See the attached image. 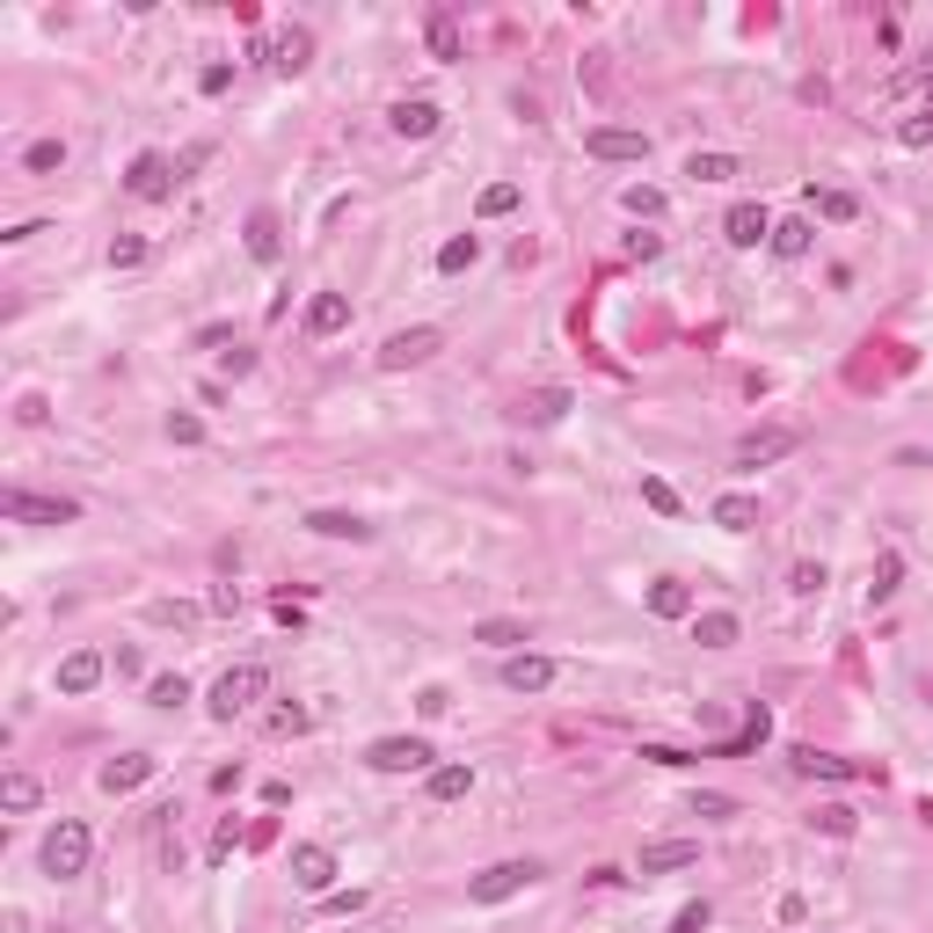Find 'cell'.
Listing matches in <instances>:
<instances>
[{
    "mask_svg": "<svg viewBox=\"0 0 933 933\" xmlns=\"http://www.w3.org/2000/svg\"><path fill=\"white\" fill-rule=\"evenodd\" d=\"M88 846H96L88 824H80V817H59V824L45 832V875L51 883H74L80 868H88Z\"/></svg>",
    "mask_w": 933,
    "mask_h": 933,
    "instance_id": "7a4b0ae2",
    "label": "cell"
},
{
    "mask_svg": "<svg viewBox=\"0 0 933 933\" xmlns=\"http://www.w3.org/2000/svg\"><path fill=\"white\" fill-rule=\"evenodd\" d=\"M124 190L139 197V204L175 197V161H169V153H139V161H132V175H124Z\"/></svg>",
    "mask_w": 933,
    "mask_h": 933,
    "instance_id": "30bf717a",
    "label": "cell"
},
{
    "mask_svg": "<svg viewBox=\"0 0 933 933\" xmlns=\"http://www.w3.org/2000/svg\"><path fill=\"white\" fill-rule=\"evenodd\" d=\"M722 234H730V248H759V241H773V212L766 204H730V220H722Z\"/></svg>",
    "mask_w": 933,
    "mask_h": 933,
    "instance_id": "8fae6325",
    "label": "cell"
},
{
    "mask_svg": "<svg viewBox=\"0 0 933 933\" xmlns=\"http://www.w3.org/2000/svg\"><path fill=\"white\" fill-rule=\"evenodd\" d=\"M438 350H445L438 328H401V336H387V344H380V365H387V372H409V365H431Z\"/></svg>",
    "mask_w": 933,
    "mask_h": 933,
    "instance_id": "9c48e42d",
    "label": "cell"
},
{
    "mask_svg": "<svg viewBox=\"0 0 933 933\" xmlns=\"http://www.w3.org/2000/svg\"><path fill=\"white\" fill-rule=\"evenodd\" d=\"M263 730H271V737H299V730H307V708H299V700H285V708H271V722H263Z\"/></svg>",
    "mask_w": 933,
    "mask_h": 933,
    "instance_id": "60d3db41",
    "label": "cell"
},
{
    "mask_svg": "<svg viewBox=\"0 0 933 933\" xmlns=\"http://www.w3.org/2000/svg\"><path fill=\"white\" fill-rule=\"evenodd\" d=\"M96 679H102V657H96V649H74V657L59 663V693H96Z\"/></svg>",
    "mask_w": 933,
    "mask_h": 933,
    "instance_id": "7402d4cb",
    "label": "cell"
},
{
    "mask_svg": "<svg viewBox=\"0 0 933 933\" xmlns=\"http://www.w3.org/2000/svg\"><path fill=\"white\" fill-rule=\"evenodd\" d=\"M642 759L649 766H693V751H679V744H642Z\"/></svg>",
    "mask_w": 933,
    "mask_h": 933,
    "instance_id": "7dc6e473",
    "label": "cell"
},
{
    "mask_svg": "<svg viewBox=\"0 0 933 933\" xmlns=\"http://www.w3.org/2000/svg\"><path fill=\"white\" fill-rule=\"evenodd\" d=\"M416 708H423V714H445V708H452V693H445V686H423Z\"/></svg>",
    "mask_w": 933,
    "mask_h": 933,
    "instance_id": "db71d44e",
    "label": "cell"
},
{
    "mask_svg": "<svg viewBox=\"0 0 933 933\" xmlns=\"http://www.w3.org/2000/svg\"><path fill=\"white\" fill-rule=\"evenodd\" d=\"M737 635H744L737 613H700V620H693V642H700V649H730Z\"/></svg>",
    "mask_w": 933,
    "mask_h": 933,
    "instance_id": "484cf974",
    "label": "cell"
},
{
    "mask_svg": "<svg viewBox=\"0 0 933 933\" xmlns=\"http://www.w3.org/2000/svg\"><path fill=\"white\" fill-rule=\"evenodd\" d=\"M220 365H226V380H248V372H256V350H241V344H234V350L220 358Z\"/></svg>",
    "mask_w": 933,
    "mask_h": 933,
    "instance_id": "f907efd6",
    "label": "cell"
},
{
    "mask_svg": "<svg viewBox=\"0 0 933 933\" xmlns=\"http://www.w3.org/2000/svg\"><path fill=\"white\" fill-rule=\"evenodd\" d=\"M708 919H714L708 905H686V911H679V926H671V933H708Z\"/></svg>",
    "mask_w": 933,
    "mask_h": 933,
    "instance_id": "f5cc1de1",
    "label": "cell"
},
{
    "mask_svg": "<svg viewBox=\"0 0 933 933\" xmlns=\"http://www.w3.org/2000/svg\"><path fill=\"white\" fill-rule=\"evenodd\" d=\"M293 883L328 897V890H336V854H328V846H293Z\"/></svg>",
    "mask_w": 933,
    "mask_h": 933,
    "instance_id": "7c38bea8",
    "label": "cell"
},
{
    "mask_svg": "<svg viewBox=\"0 0 933 933\" xmlns=\"http://www.w3.org/2000/svg\"><path fill=\"white\" fill-rule=\"evenodd\" d=\"M693 817H714V824H722V817H737V803H730V795H693Z\"/></svg>",
    "mask_w": 933,
    "mask_h": 933,
    "instance_id": "f6af8a7d",
    "label": "cell"
},
{
    "mask_svg": "<svg viewBox=\"0 0 933 933\" xmlns=\"http://www.w3.org/2000/svg\"><path fill=\"white\" fill-rule=\"evenodd\" d=\"M620 204H627L635 220H663V190H649V183H627V190H620Z\"/></svg>",
    "mask_w": 933,
    "mask_h": 933,
    "instance_id": "836d02e7",
    "label": "cell"
},
{
    "mask_svg": "<svg viewBox=\"0 0 933 933\" xmlns=\"http://www.w3.org/2000/svg\"><path fill=\"white\" fill-rule=\"evenodd\" d=\"M37 795H45V787L29 781V773H8V781H0V803H8L15 817H23V810H37Z\"/></svg>",
    "mask_w": 933,
    "mask_h": 933,
    "instance_id": "d6a6232c",
    "label": "cell"
},
{
    "mask_svg": "<svg viewBox=\"0 0 933 933\" xmlns=\"http://www.w3.org/2000/svg\"><path fill=\"white\" fill-rule=\"evenodd\" d=\"M787 590H795V598H817V590H824V562H795Z\"/></svg>",
    "mask_w": 933,
    "mask_h": 933,
    "instance_id": "7bdbcfd3",
    "label": "cell"
},
{
    "mask_svg": "<svg viewBox=\"0 0 933 933\" xmlns=\"http://www.w3.org/2000/svg\"><path fill=\"white\" fill-rule=\"evenodd\" d=\"M642 503H649L657 518H679V489H671V482H657V474L642 482Z\"/></svg>",
    "mask_w": 933,
    "mask_h": 933,
    "instance_id": "ab89813d",
    "label": "cell"
},
{
    "mask_svg": "<svg viewBox=\"0 0 933 933\" xmlns=\"http://www.w3.org/2000/svg\"><path fill=\"white\" fill-rule=\"evenodd\" d=\"M649 613H657V620H686L693 613V590L679 584V576H663V584H649Z\"/></svg>",
    "mask_w": 933,
    "mask_h": 933,
    "instance_id": "cb8c5ba5",
    "label": "cell"
},
{
    "mask_svg": "<svg viewBox=\"0 0 933 933\" xmlns=\"http://www.w3.org/2000/svg\"><path fill=\"white\" fill-rule=\"evenodd\" d=\"M540 883V860H496V868H482L474 883H467V897L474 905H503V897H518V890Z\"/></svg>",
    "mask_w": 933,
    "mask_h": 933,
    "instance_id": "3957f363",
    "label": "cell"
},
{
    "mask_svg": "<svg viewBox=\"0 0 933 933\" xmlns=\"http://www.w3.org/2000/svg\"><path fill=\"white\" fill-rule=\"evenodd\" d=\"M248 256H256V263H277V256H285V226H277V212H248Z\"/></svg>",
    "mask_w": 933,
    "mask_h": 933,
    "instance_id": "2e32d148",
    "label": "cell"
},
{
    "mask_svg": "<svg viewBox=\"0 0 933 933\" xmlns=\"http://www.w3.org/2000/svg\"><path fill=\"white\" fill-rule=\"evenodd\" d=\"M321 905L336 911V919H350V911H365V890H328V897H321Z\"/></svg>",
    "mask_w": 933,
    "mask_h": 933,
    "instance_id": "bcb514c9",
    "label": "cell"
},
{
    "mask_svg": "<svg viewBox=\"0 0 933 933\" xmlns=\"http://www.w3.org/2000/svg\"><path fill=\"white\" fill-rule=\"evenodd\" d=\"M795 773L803 781H883V766L838 759V751H817V744H795Z\"/></svg>",
    "mask_w": 933,
    "mask_h": 933,
    "instance_id": "5b68a950",
    "label": "cell"
},
{
    "mask_svg": "<svg viewBox=\"0 0 933 933\" xmlns=\"http://www.w3.org/2000/svg\"><path fill=\"white\" fill-rule=\"evenodd\" d=\"M431 759H438V751H431L423 737H380V744L365 751L372 773H431Z\"/></svg>",
    "mask_w": 933,
    "mask_h": 933,
    "instance_id": "8992f818",
    "label": "cell"
},
{
    "mask_svg": "<svg viewBox=\"0 0 933 933\" xmlns=\"http://www.w3.org/2000/svg\"><path fill=\"white\" fill-rule=\"evenodd\" d=\"M147 700H153V708H183V700H190V679L169 671V679H153V686H147Z\"/></svg>",
    "mask_w": 933,
    "mask_h": 933,
    "instance_id": "8d00e7d4",
    "label": "cell"
},
{
    "mask_svg": "<svg viewBox=\"0 0 933 933\" xmlns=\"http://www.w3.org/2000/svg\"><path fill=\"white\" fill-rule=\"evenodd\" d=\"M307 59H314V37H307V29H277L271 37V66L277 74H307Z\"/></svg>",
    "mask_w": 933,
    "mask_h": 933,
    "instance_id": "d6986e66",
    "label": "cell"
},
{
    "mask_svg": "<svg viewBox=\"0 0 933 933\" xmlns=\"http://www.w3.org/2000/svg\"><path fill=\"white\" fill-rule=\"evenodd\" d=\"M518 416H525V423H562V416H569V387H540V394H525V401H518Z\"/></svg>",
    "mask_w": 933,
    "mask_h": 933,
    "instance_id": "d4e9b609",
    "label": "cell"
},
{
    "mask_svg": "<svg viewBox=\"0 0 933 933\" xmlns=\"http://www.w3.org/2000/svg\"><path fill=\"white\" fill-rule=\"evenodd\" d=\"M714 525H722V533H751V525H759V503H751V496H714Z\"/></svg>",
    "mask_w": 933,
    "mask_h": 933,
    "instance_id": "4316f807",
    "label": "cell"
},
{
    "mask_svg": "<svg viewBox=\"0 0 933 933\" xmlns=\"http://www.w3.org/2000/svg\"><path fill=\"white\" fill-rule=\"evenodd\" d=\"M153 620H161V627H190L197 606H183V598H161V606H153Z\"/></svg>",
    "mask_w": 933,
    "mask_h": 933,
    "instance_id": "ee69618b",
    "label": "cell"
},
{
    "mask_svg": "<svg viewBox=\"0 0 933 933\" xmlns=\"http://www.w3.org/2000/svg\"><path fill=\"white\" fill-rule=\"evenodd\" d=\"M518 183H489V190H482V220H503V212H518Z\"/></svg>",
    "mask_w": 933,
    "mask_h": 933,
    "instance_id": "74e56055",
    "label": "cell"
},
{
    "mask_svg": "<svg viewBox=\"0 0 933 933\" xmlns=\"http://www.w3.org/2000/svg\"><path fill=\"white\" fill-rule=\"evenodd\" d=\"M817 824H824L832 838H854V810H817Z\"/></svg>",
    "mask_w": 933,
    "mask_h": 933,
    "instance_id": "816d5d0a",
    "label": "cell"
},
{
    "mask_svg": "<svg viewBox=\"0 0 933 933\" xmlns=\"http://www.w3.org/2000/svg\"><path fill=\"white\" fill-rule=\"evenodd\" d=\"M23 169L29 175H59V169H66V147H59V139H37V147L23 153Z\"/></svg>",
    "mask_w": 933,
    "mask_h": 933,
    "instance_id": "d590c367",
    "label": "cell"
},
{
    "mask_svg": "<svg viewBox=\"0 0 933 933\" xmlns=\"http://www.w3.org/2000/svg\"><path fill=\"white\" fill-rule=\"evenodd\" d=\"M686 175H693V183H737V175H744V161H737V153H693V161H686Z\"/></svg>",
    "mask_w": 933,
    "mask_h": 933,
    "instance_id": "83f0119b",
    "label": "cell"
},
{
    "mask_svg": "<svg viewBox=\"0 0 933 933\" xmlns=\"http://www.w3.org/2000/svg\"><path fill=\"white\" fill-rule=\"evenodd\" d=\"M897 576H905V555H897V547H883V555H875V569H868V606H890V598H897Z\"/></svg>",
    "mask_w": 933,
    "mask_h": 933,
    "instance_id": "44dd1931",
    "label": "cell"
},
{
    "mask_svg": "<svg viewBox=\"0 0 933 933\" xmlns=\"http://www.w3.org/2000/svg\"><path fill=\"white\" fill-rule=\"evenodd\" d=\"M810 204L824 212L832 226H846V220H860V197L854 190H810Z\"/></svg>",
    "mask_w": 933,
    "mask_h": 933,
    "instance_id": "1f68e13d",
    "label": "cell"
},
{
    "mask_svg": "<svg viewBox=\"0 0 933 933\" xmlns=\"http://www.w3.org/2000/svg\"><path fill=\"white\" fill-rule=\"evenodd\" d=\"M584 153L590 161H649V132H635V124H598V132H584Z\"/></svg>",
    "mask_w": 933,
    "mask_h": 933,
    "instance_id": "ba28073f",
    "label": "cell"
},
{
    "mask_svg": "<svg viewBox=\"0 0 933 933\" xmlns=\"http://www.w3.org/2000/svg\"><path fill=\"white\" fill-rule=\"evenodd\" d=\"M773 256H781V263H803V256H810V220H773Z\"/></svg>",
    "mask_w": 933,
    "mask_h": 933,
    "instance_id": "603a6c76",
    "label": "cell"
},
{
    "mask_svg": "<svg viewBox=\"0 0 933 933\" xmlns=\"http://www.w3.org/2000/svg\"><path fill=\"white\" fill-rule=\"evenodd\" d=\"M803 445V431L795 423H766V431H744L737 438V467H773V460H787Z\"/></svg>",
    "mask_w": 933,
    "mask_h": 933,
    "instance_id": "52a82bcc",
    "label": "cell"
},
{
    "mask_svg": "<svg viewBox=\"0 0 933 933\" xmlns=\"http://www.w3.org/2000/svg\"><path fill=\"white\" fill-rule=\"evenodd\" d=\"M271 693V663H234V671H220V686H212V722H234V714H248L256 700Z\"/></svg>",
    "mask_w": 933,
    "mask_h": 933,
    "instance_id": "6da1fadb",
    "label": "cell"
},
{
    "mask_svg": "<svg viewBox=\"0 0 933 933\" xmlns=\"http://www.w3.org/2000/svg\"><path fill=\"white\" fill-rule=\"evenodd\" d=\"M387 124L401 132V139H431V132L445 124V110H438V102H423V96H401V102L387 110Z\"/></svg>",
    "mask_w": 933,
    "mask_h": 933,
    "instance_id": "4fadbf2b",
    "label": "cell"
},
{
    "mask_svg": "<svg viewBox=\"0 0 933 933\" xmlns=\"http://www.w3.org/2000/svg\"><path fill=\"white\" fill-rule=\"evenodd\" d=\"M474 787V766H431V803H460Z\"/></svg>",
    "mask_w": 933,
    "mask_h": 933,
    "instance_id": "f1b7e54d",
    "label": "cell"
},
{
    "mask_svg": "<svg viewBox=\"0 0 933 933\" xmlns=\"http://www.w3.org/2000/svg\"><path fill=\"white\" fill-rule=\"evenodd\" d=\"M474 642H489V649H518V642H525V620H482Z\"/></svg>",
    "mask_w": 933,
    "mask_h": 933,
    "instance_id": "e575fe53",
    "label": "cell"
},
{
    "mask_svg": "<svg viewBox=\"0 0 933 933\" xmlns=\"http://www.w3.org/2000/svg\"><path fill=\"white\" fill-rule=\"evenodd\" d=\"M234 846H241V824L226 817L220 832H212V846H204V860H212V868H226V860H234Z\"/></svg>",
    "mask_w": 933,
    "mask_h": 933,
    "instance_id": "b9f144b4",
    "label": "cell"
},
{
    "mask_svg": "<svg viewBox=\"0 0 933 933\" xmlns=\"http://www.w3.org/2000/svg\"><path fill=\"white\" fill-rule=\"evenodd\" d=\"M307 533H321V540H372V525L358 511H307Z\"/></svg>",
    "mask_w": 933,
    "mask_h": 933,
    "instance_id": "ffe728a7",
    "label": "cell"
},
{
    "mask_svg": "<svg viewBox=\"0 0 933 933\" xmlns=\"http://www.w3.org/2000/svg\"><path fill=\"white\" fill-rule=\"evenodd\" d=\"M139 263H147V241H139V234H117V241H110V271H139Z\"/></svg>",
    "mask_w": 933,
    "mask_h": 933,
    "instance_id": "f35d334b",
    "label": "cell"
},
{
    "mask_svg": "<svg viewBox=\"0 0 933 933\" xmlns=\"http://www.w3.org/2000/svg\"><path fill=\"white\" fill-rule=\"evenodd\" d=\"M169 438H175V445H197V438H204V423L183 409V416H169Z\"/></svg>",
    "mask_w": 933,
    "mask_h": 933,
    "instance_id": "c3c4849f",
    "label": "cell"
},
{
    "mask_svg": "<svg viewBox=\"0 0 933 933\" xmlns=\"http://www.w3.org/2000/svg\"><path fill=\"white\" fill-rule=\"evenodd\" d=\"M474 256H482V241H474V234H452V241L438 248V271L460 277V271H474Z\"/></svg>",
    "mask_w": 933,
    "mask_h": 933,
    "instance_id": "4dcf8cb0",
    "label": "cell"
},
{
    "mask_svg": "<svg viewBox=\"0 0 933 933\" xmlns=\"http://www.w3.org/2000/svg\"><path fill=\"white\" fill-rule=\"evenodd\" d=\"M197 88H204V96H226V88H234V66H204Z\"/></svg>",
    "mask_w": 933,
    "mask_h": 933,
    "instance_id": "681fc988",
    "label": "cell"
},
{
    "mask_svg": "<svg viewBox=\"0 0 933 933\" xmlns=\"http://www.w3.org/2000/svg\"><path fill=\"white\" fill-rule=\"evenodd\" d=\"M423 37H431V59H460V23H452L445 8H431V23H423Z\"/></svg>",
    "mask_w": 933,
    "mask_h": 933,
    "instance_id": "f546056e",
    "label": "cell"
},
{
    "mask_svg": "<svg viewBox=\"0 0 933 933\" xmlns=\"http://www.w3.org/2000/svg\"><path fill=\"white\" fill-rule=\"evenodd\" d=\"M153 751H124V759H110L102 766V795H132V787H147L153 781Z\"/></svg>",
    "mask_w": 933,
    "mask_h": 933,
    "instance_id": "5bb4252c",
    "label": "cell"
},
{
    "mask_svg": "<svg viewBox=\"0 0 933 933\" xmlns=\"http://www.w3.org/2000/svg\"><path fill=\"white\" fill-rule=\"evenodd\" d=\"M350 328V299L344 293H314V307H307V336H344Z\"/></svg>",
    "mask_w": 933,
    "mask_h": 933,
    "instance_id": "ac0fdd59",
    "label": "cell"
},
{
    "mask_svg": "<svg viewBox=\"0 0 933 933\" xmlns=\"http://www.w3.org/2000/svg\"><path fill=\"white\" fill-rule=\"evenodd\" d=\"M555 679H562V663H555V657H511V663H503V686H511V693H547Z\"/></svg>",
    "mask_w": 933,
    "mask_h": 933,
    "instance_id": "9a60e30c",
    "label": "cell"
},
{
    "mask_svg": "<svg viewBox=\"0 0 933 933\" xmlns=\"http://www.w3.org/2000/svg\"><path fill=\"white\" fill-rule=\"evenodd\" d=\"M700 846L693 838H657V846H642V875H671V868H693Z\"/></svg>",
    "mask_w": 933,
    "mask_h": 933,
    "instance_id": "e0dca14e",
    "label": "cell"
},
{
    "mask_svg": "<svg viewBox=\"0 0 933 933\" xmlns=\"http://www.w3.org/2000/svg\"><path fill=\"white\" fill-rule=\"evenodd\" d=\"M0 518H15V525H74L80 503H74V496H29V489H8V496H0Z\"/></svg>",
    "mask_w": 933,
    "mask_h": 933,
    "instance_id": "277c9868",
    "label": "cell"
}]
</instances>
